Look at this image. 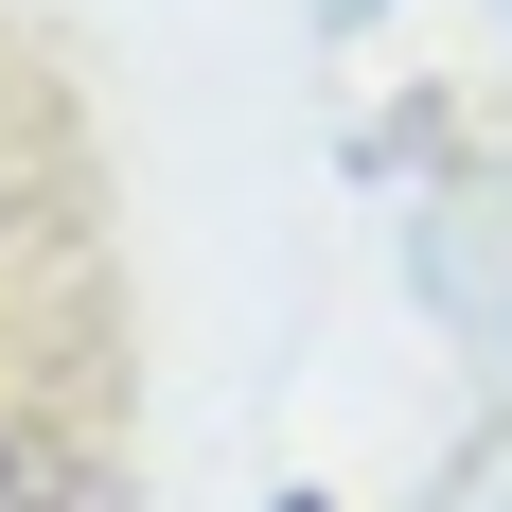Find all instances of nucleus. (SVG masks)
<instances>
[{"label":"nucleus","instance_id":"1","mask_svg":"<svg viewBox=\"0 0 512 512\" xmlns=\"http://www.w3.org/2000/svg\"><path fill=\"white\" fill-rule=\"evenodd\" d=\"M0 512H71V460L53 442H0Z\"/></svg>","mask_w":512,"mask_h":512},{"label":"nucleus","instance_id":"2","mask_svg":"<svg viewBox=\"0 0 512 512\" xmlns=\"http://www.w3.org/2000/svg\"><path fill=\"white\" fill-rule=\"evenodd\" d=\"M265 512H336V495H265Z\"/></svg>","mask_w":512,"mask_h":512},{"label":"nucleus","instance_id":"3","mask_svg":"<svg viewBox=\"0 0 512 512\" xmlns=\"http://www.w3.org/2000/svg\"><path fill=\"white\" fill-rule=\"evenodd\" d=\"M354 18H371V0H354Z\"/></svg>","mask_w":512,"mask_h":512}]
</instances>
